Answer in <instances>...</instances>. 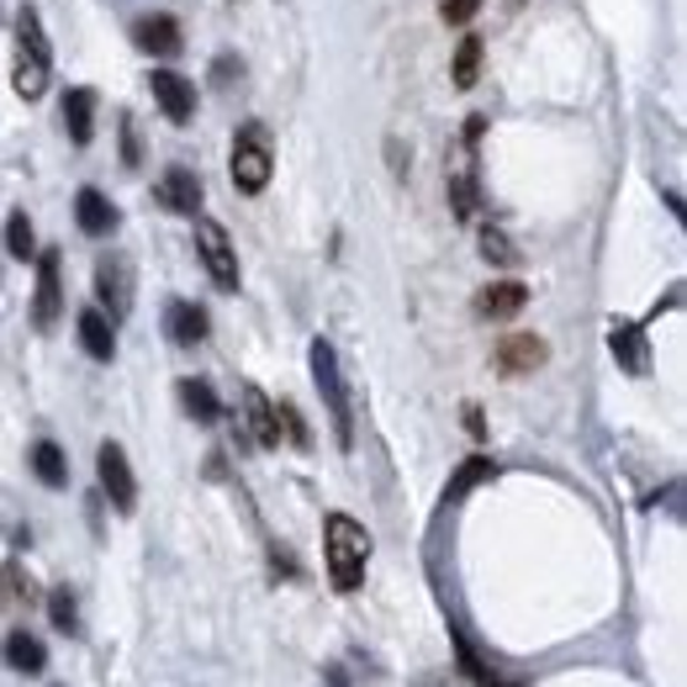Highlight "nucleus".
<instances>
[{
	"instance_id": "1",
	"label": "nucleus",
	"mask_w": 687,
	"mask_h": 687,
	"mask_svg": "<svg viewBox=\"0 0 687 687\" xmlns=\"http://www.w3.org/2000/svg\"><path fill=\"white\" fill-rule=\"evenodd\" d=\"M323 550H329V582L339 593H355L365 582V561H371L365 523H355L350 513H329L323 519Z\"/></svg>"
},
{
	"instance_id": "2",
	"label": "nucleus",
	"mask_w": 687,
	"mask_h": 687,
	"mask_svg": "<svg viewBox=\"0 0 687 687\" xmlns=\"http://www.w3.org/2000/svg\"><path fill=\"white\" fill-rule=\"evenodd\" d=\"M312 381H318V397L333 418V439L339 450H355V407H350V386H344V371H339V355H333L329 339H312Z\"/></svg>"
},
{
	"instance_id": "3",
	"label": "nucleus",
	"mask_w": 687,
	"mask_h": 687,
	"mask_svg": "<svg viewBox=\"0 0 687 687\" xmlns=\"http://www.w3.org/2000/svg\"><path fill=\"white\" fill-rule=\"evenodd\" d=\"M48 74H53V48H48V32L38 22V11H22L17 17V70H11V91L22 101H38L48 91Z\"/></svg>"
},
{
	"instance_id": "4",
	"label": "nucleus",
	"mask_w": 687,
	"mask_h": 687,
	"mask_svg": "<svg viewBox=\"0 0 687 687\" xmlns=\"http://www.w3.org/2000/svg\"><path fill=\"white\" fill-rule=\"evenodd\" d=\"M228 175L243 196H260L275 175V148H270V127L264 122H243L233 133V159H228Z\"/></svg>"
},
{
	"instance_id": "5",
	"label": "nucleus",
	"mask_w": 687,
	"mask_h": 687,
	"mask_svg": "<svg viewBox=\"0 0 687 687\" xmlns=\"http://www.w3.org/2000/svg\"><path fill=\"white\" fill-rule=\"evenodd\" d=\"M196 254L207 264V275H212L222 291H238V254H233V238L222 222L196 212Z\"/></svg>"
},
{
	"instance_id": "6",
	"label": "nucleus",
	"mask_w": 687,
	"mask_h": 687,
	"mask_svg": "<svg viewBox=\"0 0 687 687\" xmlns=\"http://www.w3.org/2000/svg\"><path fill=\"white\" fill-rule=\"evenodd\" d=\"M95 302H101V312L112 323H122L133 312V264L122 260V254H106V260L95 264Z\"/></svg>"
},
{
	"instance_id": "7",
	"label": "nucleus",
	"mask_w": 687,
	"mask_h": 687,
	"mask_svg": "<svg viewBox=\"0 0 687 687\" xmlns=\"http://www.w3.org/2000/svg\"><path fill=\"white\" fill-rule=\"evenodd\" d=\"M95 471H101V492L112 498V508L117 513H133L138 508V476H133V466H127V455H122V445H101V455H95Z\"/></svg>"
},
{
	"instance_id": "8",
	"label": "nucleus",
	"mask_w": 687,
	"mask_h": 687,
	"mask_svg": "<svg viewBox=\"0 0 687 687\" xmlns=\"http://www.w3.org/2000/svg\"><path fill=\"white\" fill-rule=\"evenodd\" d=\"M59 312H64V260H59V249H43V254H38V296H32V323L48 333L53 323H59Z\"/></svg>"
},
{
	"instance_id": "9",
	"label": "nucleus",
	"mask_w": 687,
	"mask_h": 687,
	"mask_svg": "<svg viewBox=\"0 0 687 687\" xmlns=\"http://www.w3.org/2000/svg\"><path fill=\"white\" fill-rule=\"evenodd\" d=\"M148 91H154V101H159V112H165L169 122L186 127V122L196 117V85H190L180 70H154L148 74Z\"/></svg>"
},
{
	"instance_id": "10",
	"label": "nucleus",
	"mask_w": 687,
	"mask_h": 687,
	"mask_svg": "<svg viewBox=\"0 0 687 687\" xmlns=\"http://www.w3.org/2000/svg\"><path fill=\"white\" fill-rule=\"evenodd\" d=\"M243 424H249V434H254V445L260 450H281V418H275V403L264 397L254 381H243Z\"/></svg>"
},
{
	"instance_id": "11",
	"label": "nucleus",
	"mask_w": 687,
	"mask_h": 687,
	"mask_svg": "<svg viewBox=\"0 0 687 687\" xmlns=\"http://www.w3.org/2000/svg\"><path fill=\"white\" fill-rule=\"evenodd\" d=\"M159 207L165 212H180V217H196L201 212V175L186 165H169L159 175Z\"/></svg>"
},
{
	"instance_id": "12",
	"label": "nucleus",
	"mask_w": 687,
	"mask_h": 687,
	"mask_svg": "<svg viewBox=\"0 0 687 687\" xmlns=\"http://www.w3.org/2000/svg\"><path fill=\"white\" fill-rule=\"evenodd\" d=\"M133 38H138V48H143V53H154V59H175V53L186 48L180 22L165 17V11H148V17H138V22H133Z\"/></svg>"
},
{
	"instance_id": "13",
	"label": "nucleus",
	"mask_w": 687,
	"mask_h": 687,
	"mask_svg": "<svg viewBox=\"0 0 687 687\" xmlns=\"http://www.w3.org/2000/svg\"><path fill=\"white\" fill-rule=\"evenodd\" d=\"M545 365V339L540 333H508L498 344V371L502 376H529Z\"/></svg>"
},
{
	"instance_id": "14",
	"label": "nucleus",
	"mask_w": 687,
	"mask_h": 687,
	"mask_svg": "<svg viewBox=\"0 0 687 687\" xmlns=\"http://www.w3.org/2000/svg\"><path fill=\"white\" fill-rule=\"evenodd\" d=\"M32 603H38V582H32V571L22 561H0V614H32Z\"/></svg>"
},
{
	"instance_id": "15",
	"label": "nucleus",
	"mask_w": 687,
	"mask_h": 687,
	"mask_svg": "<svg viewBox=\"0 0 687 687\" xmlns=\"http://www.w3.org/2000/svg\"><path fill=\"white\" fill-rule=\"evenodd\" d=\"M74 222H80V233L85 238H106V233H117V207L101 196L95 186H85L80 196H74Z\"/></svg>"
},
{
	"instance_id": "16",
	"label": "nucleus",
	"mask_w": 687,
	"mask_h": 687,
	"mask_svg": "<svg viewBox=\"0 0 687 687\" xmlns=\"http://www.w3.org/2000/svg\"><path fill=\"white\" fill-rule=\"evenodd\" d=\"M74 329H80V344H85V355H91V360H101V365H106V360H117V323H112L101 308H85Z\"/></svg>"
},
{
	"instance_id": "17",
	"label": "nucleus",
	"mask_w": 687,
	"mask_h": 687,
	"mask_svg": "<svg viewBox=\"0 0 687 687\" xmlns=\"http://www.w3.org/2000/svg\"><path fill=\"white\" fill-rule=\"evenodd\" d=\"M608 350L614 360L629 371V376H645L650 371V350H645V323H614L608 329Z\"/></svg>"
},
{
	"instance_id": "18",
	"label": "nucleus",
	"mask_w": 687,
	"mask_h": 687,
	"mask_svg": "<svg viewBox=\"0 0 687 687\" xmlns=\"http://www.w3.org/2000/svg\"><path fill=\"white\" fill-rule=\"evenodd\" d=\"M523 308H529V285H523V281H492L481 296H476V312H481V318H492V323H502V318H519Z\"/></svg>"
},
{
	"instance_id": "19",
	"label": "nucleus",
	"mask_w": 687,
	"mask_h": 687,
	"mask_svg": "<svg viewBox=\"0 0 687 687\" xmlns=\"http://www.w3.org/2000/svg\"><path fill=\"white\" fill-rule=\"evenodd\" d=\"M207 308H196V302H169L165 308V333L180 344V350H196L201 339H207Z\"/></svg>"
},
{
	"instance_id": "20",
	"label": "nucleus",
	"mask_w": 687,
	"mask_h": 687,
	"mask_svg": "<svg viewBox=\"0 0 687 687\" xmlns=\"http://www.w3.org/2000/svg\"><path fill=\"white\" fill-rule=\"evenodd\" d=\"M0 656H6L11 672H27V677H38V672L48 666L43 641H38V635H27V629H11V635L0 641Z\"/></svg>"
},
{
	"instance_id": "21",
	"label": "nucleus",
	"mask_w": 687,
	"mask_h": 687,
	"mask_svg": "<svg viewBox=\"0 0 687 687\" xmlns=\"http://www.w3.org/2000/svg\"><path fill=\"white\" fill-rule=\"evenodd\" d=\"M64 127H70L74 143L95 138V91L91 85H74V91L64 95Z\"/></svg>"
},
{
	"instance_id": "22",
	"label": "nucleus",
	"mask_w": 687,
	"mask_h": 687,
	"mask_svg": "<svg viewBox=\"0 0 687 687\" xmlns=\"http://www.w3.org/2000/svg\"><path fill=\"white\" fill-rule=\"evenodd\" d=\"M27 460H32V476H38L43 487H53V492H64V487H70V460H64V450H59L53 439H38Z\"/></svg>"
},
{
	"instance_id": "23",
	"label": "nucleus",
	"mask_w": 687,
	"mask_h": 687,
	"mask_svg": "<svg viewBox=\"0 0 687 687\" xmlns=\"http://www.w3.org/2000/svg\"><path fill=\"white\" fill-rule=\"evenodd\" d=\"M175 397H180V407H186L196 424H217V418H222V403H217V392L201 376H186L175 386Z\"/></svg>"
},
{
	"instance_id": "24",
	"label": "nucleus",
	"mask_w": 687,
	"mask_h": 687,
	"mask_svg": "<svg viewBox=\"0 0 687 687\" xmlns=\"http://www.w3.org/2000/svg\"><path fill=\"white\" fill-rule=\"evenodd\" d=\"M492 476H498V460H487V455H471V460H466V466L450 476V487H445V508H450V502H460L466 492H476L481 481H492Z\"/></svg>"
},
{
	"instance_id": "25",
	"label": "nucleus",
	"mask_w": 687,
	"mask_h": 687,
	"mask_svg": "<svg viewBox=\"0 0 687 687\" xmlns=\"http://www.w3.org/2000/svg\"><path fill=\"white\" fill-rule=\"evenodd\" d=\"M6 254L11 260H38V233H32V217L27 212L6 217Z\"/></svg>"
},
{
	"instance_id": "26",
	"label": "nucleus",
	"mask_w": 687,
	"mask_h": 687,
	"mask_svg": "<svg viewBox=\"0 0 687 687\" xmlns=\"http://www.w3.org/2000/svg\"><path fill=\"white\" fill-rule=\"evenodd\" d=\"M48 618H53V629L80 635V603H74L70 587H53V593H48Z\"/></svg>"
},
{
	"instance_id": "27",
	"label": "nucleus",
	"mask_w": 687,
	"mask_h": 687,
	"mask_svg": "<svg viewBox=\"0 0 687 687\" xmlns=\"http://www.w3.org/2000/svg\"><path fill=\"white\" fill-rule=\"evenodd\" d=\"M476 80H481V38H466V43L455 48V85L471 91Z\"/></svg>"
},
{
	"instance_id": "28",
	"label": "nucleus",
	"mask_w": 687,
	"mask_h": 687,
	"mask_svg": "<svg viewBox=\"0 0 687 687\" xmlns=\"http://www.w3.org/2000/svg\"><path fill=\"white\" fill-rule=\"evenodd\" d=\"M481 254H487L492 264H519V249H513L498 228H481Z\"/></svg>"
},
{
	"instance_id": "29",
	"label": "nucleus",
	"mask_w": 687,
	"mask_h": 687,
	"mask_svg": "<svg viewBox=\"0 0 687 687\" xmlns=\"http://www.w3.org/2000/svg\"><path fill=\"white\" fill-rule=\"evenodd\" d=\"M275 418H281L285 439H291L296 450H308V445H312V434H308V424H302V413H296V407H291V403H281V407H275Z\"/></svg>"
},
{
	"instance_id": "30",
	"label": "nucleus",
	"mask_w": 687,
	"mask_h": 687,
	"mask_svg": "<svg viewBox=\"0 0 687 687\" xmlns=\"http://www.w3.org/2000/svg\"><path fill=\"white\" fill-rule=\"evenodd\" d=\"M476 11H481V0H439V17H445L450 27L476 22Z\"/></svg>"
},
{
	"instance_id": "31",
	"label": "nucleus",
	"mask_w": 687,
	"mask_h": 687,
	"mask_svg": "<svg viewBox=\"0 0 687 687\" xmlns=\"http://www.w3.org/2000/svg\"><path fill=\"white\" fill-rule=\"evenodd\" d=\"M450 201H455V212H460V217H471V212H476V186H471V175H455V180H450Z\"/></svg>"
},
{
	"instance_id": "32",
	"label": "nucleus",
	"mask_w": 687,
	"mask_h": 687,
	"mask_svg": "<svg viewBox=\"0 0 687 687\" xmlns=\"http://www.w3.org/2000/svg\"><path fill=\"white\" fill-rule=\"evenodd\" d=\"M212 80H217V85H233V80H243V64H238L233 53H222V59H217V70H212Z\"/></svg>"
},
{
	"instance_id": "33",
	"label": "nucleus",
	"mask_w": 687,
	"mask_h": 687,
	"mask_svg": "<svg viewBox=\"0 0 687 687\" xmlns=\"http://www.w3.org/2000/svg\"><path fill=\"white\" fill-rule=\"evenodd\" d=\"M122 159H127V169H138L143 148H138V133H133V122H122Z\"/></svg>"
},
{
	"instance_id": "34",
	"label": "nucleus",
	"mask_w": 687,
	"mask_h": 687,
	"mask_svg": "<svg viewBox=\"0 0 687 687\" xmlns=\"http://www.w3.org/2000/svg\"><path fill=\"white\" fill-rule=\"evenodd\" d=\"M498 687H513V683H498Z\"/></svg>"
}]
</instances>
